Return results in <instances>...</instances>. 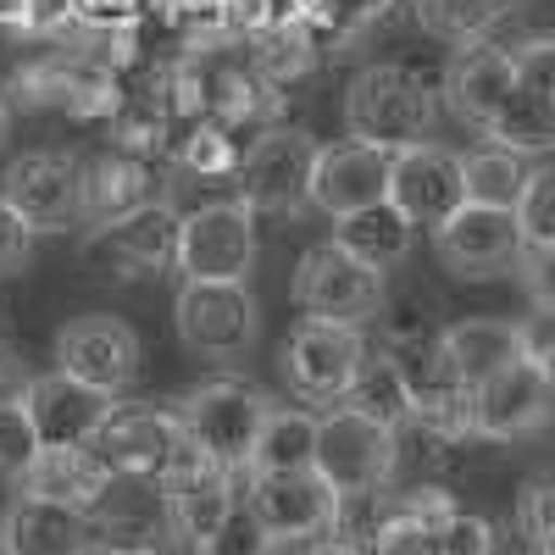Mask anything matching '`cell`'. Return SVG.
Segmentation results:
<instances>
[{"label": "cell", "instance_id": "obj_1", "mask_svg": "<svg viewBox=\"0 0 555 555\" xmlns=\"http://www.w3.org/2000/svg\"><path fill=\"white\" fill-rule=\"evenodd\" d=\"M439 89L405 67V62H373L361 67L345 89V133L361 139V145H378V151H405V145H423L439 122Z\"/></svg>", "mask_w": 555, "mask_h": 555}, {"label": "cell", "instance_id": "obj_2", "mask_svg": "<svg viewBox=\"0 0 555 555\" xmlns=\"http://www.w3.org/2000/svg\"><path fill=\"white\" fill-rule=\"evenodd\" d=\"M272 400L245 384V378H206L183 395L178 405V423L190 434L211 461L234 473H250V455H256V439H261V423H267Z\"/></svg>", "mask_w": 555, "mask_h": 555}, {"label": "cell", "instance_id": "obj_3", "mask_svg": "<svg viewBox=\"0 0 555 555\" xmlns=\"http://www.w3.org/2000/svg\"><path fill=\"white\" fill-rule=\"evenodd\" d=\"M395 467H400V428L373 423V416H361L356 405H334L328 416H322L317 473L339 489V500L389 489Z\"/></svg>", "mask_w": 555, "mask_h": 555}, {"label": "cell", "instance_id": "obj_4", "mask_svg": "<svg viewBox=\"0 0 555 555\" xmlns=\"http://www.w3.org/2000/svg\"><path fill=\"white\" fill-rule=\"evenodd\" d=\"M183 284H245L256 267V211L234 201H206L178 228V261Z\"/></svg>", "mask_w": 555, "mask_h": 555}, {"label": "cell", "instance_id": "obj_5", "mask_svg": "<svg viewBox=\"0 0 555 555\" xmlns=\"http://www.w3.org/2000/svg\"><path fill=\"white\" fill-rule=\"evenodd\" d=\"M317 151L322 145L295 122H278V128L256 133L245 145V167H240V201L250 211H267V217H289V211L311 206Z\"/></svg>", "mask_w": 555, "mask_h": 555}, {"label": "cell", "instance_id": "obj_6", "mask_svg": "<svg viewBox=\"0 0 555 555\" xmlns=\"http://www.w3.org/2000/svg\"><path fill=\"white\" fill-rule=\"evenodd\" d=\"M172 328L183 350L206 361H240L261 339V311L245 284H183L172 300Z\"/></svg>", "mask_w": 555, "mask_h": 555}, {"label": "cell", "instance_id": "obj_7", "mask_svg": "<svg viewBox=\"0 0 555 555\" xmlns=\"http://www.w3.org/2000/svg\"><path fill=\"white\" fill-rule=\"evenodd\" d=\"M361 361H366L361 328H350V322H328V317H300L289 345H284V378L311 405H345Z\"/></svg>", "mask_w": 555, "mask_h": 555}, {"label": "cell", "instance_id": "obj_8", "mask_svg": "<svg viewBox=\"0 0 555 555\" xmlns=\"http://www.w3.org/2000/svg\"><path fill=\"white\" fill-rule=\"evenodd\" d=\"M550 411H555V373L539 366V361H528V356H517L512 366H500L494 378L467 389L473 439H494V444L528 439L550 423Z\"/></svg>", "mask_w": 555, "mask_h": 555}, {"label": "cell", "instance_id": "obj_9", "mask_svg": "<svg viewBox=\"0 0 555 555\" xmlns=\"http://www.w3.org/2000/svg\"><path fill=\"white\" fill-rule=\"evenodd\" d=\"M245 505H250V517L261 522V533L272 544H311L322 533H334V522H339V489L317 467L250 473Z\"/></svg>", "mask_w": 555, "mask_h": 555}, {"label": "cell", "instance_id": "obj_10", "mask_svg": "<svg viewBox=\"0 0 555 555\" xmlns=\"http://www.w3.org/2000/svg\"><path fill=\"white\" fill-rule=\"evenodd\" d=\"M0 195L17 206V217L34 228V234H62V228L83 222L89 167L73 151H28L7 167Z\"/></svg>", "mask_w": 555, "mask_h": 555}, {"label": "cell", "instance_id": "obj_11", "mask_svg": "<svg viewBox=\"0 0 555 555\" xmlns=\"http://www.w3.org/2000/svg\"><path fill=\"white\" fill-rule=\"evenodd\" d=\"M295 300L306 317H328V322H350V328H366L384 311V272L366 267L356 256H345L334 240L311 245L295 267Z\"/></svg>", "mask_w": 555, "mask_h": 555}, {"label": "cell", "instance_id": "obj_12", "mask_svg": "<svg viewBox=\"0 0 555 555\" xmlns=\"http://www.w3.org/2000/svg\"><path fill=\"white\" fill-rule=\"evenodd\" d=\"M522 217L505 206H478L467 201L455 217H444L434 228V256L444 261V272L455 278H500L522 261Z\"/></svg>", "mask_w": 555, "mask_h": 555}, {"label": "cell", "instance_id": "obj_13", "mask_svg": "<svg viewBox=\"0 0 555 555\" xmlns=\"http://www.w3.org/2000/svg\"><path fill=\"white\" fill-rule=\"evenodd\" d=\"M56 373L95 384L106 395H122L139 373V334L122 317H73L56 334Z\"/></svg>", "mask_w": 555, "mask_h": 555}, {"label": "cell", "instance_id": "obj_14", "mask_svg": "<svg viewBox=\"0 0 555 555\" xmlns=\"http://www.w3.org/2000/svg\"><path fill=\"white\" fill-rule=\"evenodd\" d=\"M389 201L416 222V228H439L467 206V178H461V156L423 139L389 156Z\"/></svg>", "mask_w": 555, "mask_h": 555}, {"label": "cell", "instance_id": "obj_15", "mask_svg": "<svg viewBox=\"0 0 555 555\" xmlns=\"http://www.w3.org/2000/svg\"><path fill=\"white\" fill-rule=\"evenodd\" d=\"M178 228H183L178 206L151 201V206L106 222V228H89L83 250L95 261H106L112 272H122V278H145V272H162V267L178 261Z\"/></svg>", "mask_w": 555, "mask_h": 555}, {"label": "cell", "instance_id": "obj_16", "mask_svg": "<svg viewBox=\"0 0 555 555\" xmlns=\"http://www.w3.org/2000/svg\"><path fill=\"white\" fill-rule=\"evenodd\" d=\"M512 89H517L512 51H500V44H489V39H467V44L450 56V67H444L439 101H444V112H450L455 122L489 133V122L500 117V106L512 101Z\"/></svg>", "mask_w": 555, "mask_h": 555}, {"label": "cell", "instance_id": "obj_17", "mask_svg": "<svg viewBox=\"0 0 555 555\" xmlns=\"http://www.w3.org/2000/svg\"><path fill=\"white\" fill-rule=\"evenodd\" d=\"M389 201V151L361 145V139H334V145L317 151L311 167V206L322 217H350L361 206Z\"/></svg>", "mask_w": 555, "mask_h": 555}, {"label": "cell", "instance_id": "obj_18", "mask_svg": "<svg viewBox=\"0 0 555 555\" xmlns=\"http://www.w3.org/2000/svg\"><path fill=\"white\" fill-rule=\"evenodd\" d=\"M183 439V423H178V405H117L106 416V428L95 434V455L117 478H151L167 467L172 444Z\"/></svg>", "mask_w": 555, "mask_h": 555}, {"label": "cell", "instance_id": "obj_19", "mask_svg": "<svg viewBox=\"0 0 555 555\" xmlns=\"http://www.w3.org/2000/svg\"><path fill=\"white\" fill-rule=\"evenodd\" d=\"M23 405L34 416L39 444L51 450V444H95L106 416L117 411V395H106L95 384H78L67 373H51V378H34V395Z\"/></svg>", "mask_w": 555, "mask_h": 555}, {"label": "cell", "instance_id": "obj_20", "mask_svg": "<svg viewBox=\"0 0 555 555\" xmlns=\"http://www.w3.org/2000/svg\"><path fill=\"white\" fill-rule=\"evenodd\" d=\"M112 467L95 455V444H51L34 455V467L23 478V494H39V500H56V505H73V512H95L112 489Z\"/></svg>", "mask_w": 555, "mask_h": 555}, {"label": "cell", "instance_id": "obj_21", "mask_svg": "<svg viewBox=\"0 0 555 555\" xmlns=\"http://www.w3.org/2000/svg\"><path fill=\"white\" fill-rule=\"evenodd\" d=\"M0 528H7L12 555H89V544H95L89 512H73V505L39 500V494H17Z\"/></svg>", "mask_w": 555, "mask_h": 555}, {"label": "cell", "instance_id": "obj_22", "mask_svg": "<svg viewBox=\"0 0 555 555\" xmlns=\"http://www.w3.org/2000/svg\"><path fill=\"white\" fill-rule=\"evenodd\" d=\"M151 201H172L156 190V167L139 151H112L89 167V201H83V228H106Z\"/></svg>", "mask_w": 555, "mask_h": 555}, {"label": "cell", "instance_id": "obj_23", "mask_svg": "<svg viewBox=\"0 0 555 555\" xmlns=\"http://www.w3.org/2000/svg\"><path fill=\"white\" fill-rule=\"evenodd\" d=\"M439 339H444L455 378L467 389H478L483 378H494L500 366H512L522 356L517 322H505V317H467V322H455V328H444Z\"/></svg>", "mask_w": 555, "mask_h": 555}, {"label": "cell", "instance_id": "obj_24", "mask_svg": "<svg viewBox=\"0 0 555 555\" xmlns=\"http://www.w3.org/2000/svg\"><path fill=\"white\" fill-rule=\"evenodd\" d=\"M411 240H416V222H411L395 201L361 206V211H350V217L334 222V245H339L345 256L366 261V267H378V272H389L395 261H405Z\"/></svg>", "mask_w": 555, "mask_h": 555}, {"label": "cell", "instance_id": "obj_25", "mask_svg": "<svg viewBox=\"0 0 555 555\" xmlns=\"http://www.w3.org/2000/svg\"><path fill=\"white\" fill-rule=\"evenodd\" d=\"M317 428H322V416H311L306 405H272L261 423V439H256V455H250V473L317 467Z\"/></svg>", "mask_w": 555, "mask_h": 555}, {"label": "cell", "instance_id": "obj_26", "mask_svg": "<svg viewBox=\"0 0 555 555\" xmlns=\"http://www.w3.org/2000/svg\"><path fill=\"white\" fill-rule=\"evenodd\" d=\"M240 167H245L240 133L211 122V117H201L190 133L178 139V151H172V172L190 178V183H206V178H234L240 183Z\"/></svg>", "mask_w": 555, "mask_h": 555}, {"label": "cell", "instance_id": "obj_27", "mask_svg": "<svg viewBox=\"0 0 555 555\" xmlns=\"http://www.w3.org/2000/svg\"><path fill=\"white\" fill-rule=\"evenodd\" d=\"M461 178H467V201L478 206H505V211H517L522 206V190H528V167L517 151H505V145H489L483 151H467L461 156Z\"/></svg>", "mask_w": 555, "mask_h": 555}, {"label": "cell", "instance_id": "obj_28", "mask_svg": "<svg viewBox=\"0 0 555 555\" xmlns=\"http://www.w3.org/2000/svg\"><path fill=\"white\" fill-rule=\"evenodd\" d=\"M345 405H356L361 416H373V423H384V428H405L411 416H416V411H411V389H405V378H400V366H395L384 350L361 361V373H356Z\"/></svg>", "mask_w": 555, "mask_h": 555}, {"label": "cell", "instance_id": "obj_29", "mask_svg": "<svg viewBox=\"0 0 555 555\" xmlns=\"http://www.w3.org/2000/svg\"><path fill=\"white\" fill-rule=\"evenodd\" d=\"M411 17L428 39L467 44V39H489V28L505 17V0H411Z\"/></svg>", "mask_w": 555, "mask_h": 555}, {"label": "cell", "instance_id": "obj_30", "mask_svg": "<svg viewBox=\"0 0 555 555\" xmlns=\"http://www.w3.org/2000/svg\"><path fill=\"white\" fill-rule=\"evenodd\" d=\"M489 139L517 156H544V151H555V106L528 95V89H512V101L489 122Z\"/></svg>", "mask_w": 555, "mask_h": 555}, {"label": "cell", "instance_id": "obj_31", "mask_svg": "<svg viewBox=\"0 0 555 555\" xmlns=\"http://www.w3.org/2000/svg\"><path fill=\"white\" fill-rule=\"evenodd\" d=\"M395 12V0H317L311 12V34L322 51H350V39H361L366 28H378Z\"/></svg>", "mask_w": 555, "mask_h": 555}, {"label": "cell", "instance_id": "obj_32", "mask_svg": "<svg viewBox=\"0 0 555 555\" xmlns=\"http://www.w3.org/2000/svg\"><path fill=\"white\" fill-rule=\"evenodd\" d=\"M39 450L44 444L34 434L28 405H0V483H23Z\"/></svg>", "mask_w": 555, "mask_h": 555}, {"label": "cell", "instance_id": "obj_33", "mask_svg": "<svg viewBox=\"0 0 555 555\" xmlns=\"http://www.w3.org/2000/svg\"><path fill=\"white\" fill-rule=\"evenodd\" d=\"M373 555H439V528H428L423 517L389 505V517L373 533Z\"/></svg>", "mask_w": 555, "mask_h": 555}, {"label": "cell", "instance_id": "obj_34", "mask_svg": "<svg viewBox=\"0 0 555 555\" xmlns=\"http://www.w3.org/2000/svg\"><path fill=\"white\" fill-rule=\"evenodd\" d=\"M162 12V23L183 28L190 39H211V34H228L234 17H228V0H151Z\"/></svg>", "mask_w": 555, "mask_h": 555}, {"label": "cell", "instance_id": "obj_35", "mask_svg": "<svg viewBox=\"0 0 555 555\" xmlns=\"http://www.w3.org/2000/svg\"><path fill=\"white\" fill-rule=\"evenodd\" d=\"M517 217H522L528 245H550V240H555V167L528 172V190H522Z\"/></svg>", "mask_w": 555, "mask_h": 555}, {"label": "cell", "instance_id": "obj_36", "mask_svg": "<svg viewBox=\"0 0 555 555\" xmlns=\"http://www.w3.org/2000/svg\"><path fill=\"white\" fill-rule=\"evenodd\" d=\"M512 67H517V89H528V95L550 101L555 106V39H522L512 51Z\"/></svg>", "mask_w": 555, "mask_h": 555}, {"label": "cell", "instance_id": "obj_37", "mask_svg": "<svg viewBox=\"0 0 555 555\" xmlns=\"http://www.w3.org/2000/svg\"><path fill=\"white\" fill-rule=\"evenodd\" d=\"M267 550H272V539L261 533V522L250 517L245 500H240V512L201 544V555H267Z\"/></svg>", "mask_w": 555, "mask_h": 555}, {"label": "cell", "instance_id": "obj_38", "mask_svg": "<svg viewBox=\"0 0 555 555\" xmlns=\"http://www.w3.org/2000/svg\"><path fill=\"white\" fill-rule=\"evenodd\" d=\"M439 555H494V522L478 512H455L439 528Z\"/></svg>", "mask_w": 555, "mask_h": 555}, {"label": "cell", "instance_id": "obj_39", "mask_svg": "<svg viewBox=\"0 0 555 555\" xmlns=\"http://www.w3.org/2000/svg\"><path fill=\"white\" fill-rule=\"evenodd\" d=\"M517 528L533 550L555 539V483H528L517 494Z\"/></svg>", "mask_w": 555, "mask_h": 555}, {"label": "cell", "instance_id": "obj_40", "mask_svg": "<svg viewBox=\"0 0 555 555\" xmlns=\"http://www.w3.org/2000/svg\"><path fill=\"white\" fill-rule=\"evenodd\" d=\"M517 272H522L528 300H533L539 311H555V240H550V245H522Z\"/></svg>", "mask_w": 555, "mask_h": 555}, {"label": "cell", "instance_id": "obj_41", "mask_svg": "<svg viewBox=\"0 0 555 555\" xmlns=\"http://www.w3.org/2000/svg\"><path fill=\"white\" fill-rule=\"evenodd\" d=\"M28 256H34V228L17 217V206H12L7 195H0V278L23 272Z\"/></svg>", "mask_w": 555, "mask_h": 555}, {"label": "cell", "instance_id": "obj_42", "mask_svg": "<svg viewBox=\"0 0 555 555\" xmlns=\"http://www.w3.org/2000/svg\"><path fill=\"white\" fill-rule=\"evenodd\" d=\"M517 339H522V356L528 361H539V366H550L555 373V311H528L522 322H517Z\"/></svg>", "mask_w": 555, "mask_h": 555}, {"label": "cell", "instance_id": "obj_43", "mask_svg": "<svg viewBox=\"0 0 555 555\" xmlns=\"http://www.w3.org/2000/svg\"><path fill=\"white\" fill-rule=\"evenodd\" d=\"M28 395H34V366L12 345H0V405H23Z\"/></svg>", "mask_w": 555, "mask_h": 555}, {"label": "cell", "instance_id": "obj_44", "mask_svg": "<svg viewBox=\"0 0 555 555\" xmlns=\"http://www.w3.org/2000/svg\"><path fill=\"white\" fill-rule=\"evenodd\" d=\"M311 555H373V550H356V544H339V539H334V544H317Z\"/></svg>", "mask_w": 555, "mask_h": 555}, {"label": "cell", "instance_id": "obj_45", "mask_svg": "<svg viewBox=\"0 0 555 555\" xmlns=\"http://www.w3.org/2000/svg\"><path fill=\"white\" fill-rule=\"evenodd\" d=\"M7 139H12V106H7V95H0V151H7Z\"/></svg>", "mask_w": 555, "mask_h": 555}, {"label": "cell", "instance_id": "obj_46", "mask_svg": "<svg viewBox=\"0 0 555 555\" xmlns=\"http://www.w3.org/2000/svg\"><path fill=\"white\" fill-rule=\"evenodd\" d=\"M533 555H555V539H550V544H539V550H533Z\"/></svg>", "mask_w": 555, "mask_h": 555}, {"label": "cell", "instance_id": "obj_47", "mask_svg": "<svg viewBox=\"0 0 555 555\" xmlns=\"http://www.w3.org/2000/svg\"><path fill=\"white\" fill-rule=\"evenodd\" d=\"M0 555H12V544H7V528H0Z\"/></svg>", "mask_w": 555, "mask_h": 555}, {"label": "cell", "instance_id": "obj_48", "mask_svg": "<svg viewBox=\"0 0 555 555\" xmlns=\"http://www.w3.org/2000/svg\"><path fill=\"white\" fill-rule=\"evenodd\" d=\"M505 7H512V0H505Z\"/></svg>", "mask_w": 555, "mask_h": 555}]
</instances>
